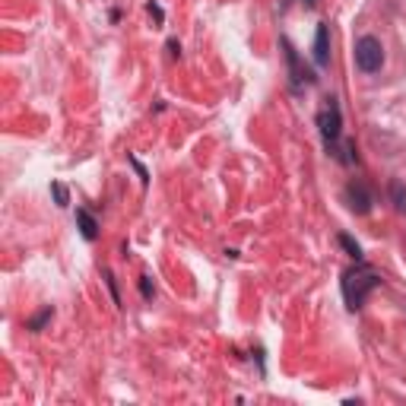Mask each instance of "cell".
Returning a JSON list of instances; mask_svg holds the SVG:
<instances>
[{
	"mask_svg": "<svg viewBox=\"0 0 406 406\" xmlns=\"http://www.w3.org/2000/svg\"><path fill=\"white\" fill-rule=\"evenodd\" d=\"M340 245L346 248V254H349V257H356V260H362V248L356 245V241L349 238V235H340Z\"/></svg>",
	"mask_w": 406,
	"mask_h": 406,
	"instance_id": "cell-8",
	"label": "cell"
},
{
	"mask_svg": "<svg viewBox=\"0 0 406 406\" xmlns=\"http://www.w3.org/2000/svg\"><path fill=\"white\" fill-rule=\"evenodd\" d=\"M51 194H54L57 207H67V203H70V197H67V187H64L61 181H54V185H51Z\"/></svg>",
	"mask_w": 406,
	"mask_h": 406,
	"instance_id": "cell-9",
	"label": "cell"
},
{
	"mask_svg": "<svg viewBox=\"0 0 406 406\" xmlns=\"http://www.w3.org/2000/svg\"><path fill=\"white\" fill-rule=\"evenodd\" d=\"M48 318H51V308H45V311L38 314V318H32V320H29V330H42V324H45Z\"/></svg>",
	"mask_w": 406,
	"mask_h": 406,
	"instance_id": "cell-10",
	"label": "cell"
},
{
	"mask_svg": "<svg viewBox=\"0 0 406 406\" xmlns=\"http://www.w3.org/2000/svg\"><path fill=\"white\" fill-rule=\"evenodd\" d=\"M346 203H349L352 213L365 216V213L371 209V194H369V187L359 185V181H352V185L346 187Z\"/></svg>",
	"mask_w": 406,
	"mask_h": 406,
	"instance_id": "cell-4",
	"label": "cell"
},
{
	"mask_svg": "<svg viewBox=\"0 0 406 406\" xmlns=\"http://www.w3.org/2000/svg\"><path fill=\"white\" fill-rule=\"evenodd\" d=\"M146 10H149V13H153V16H156V19H159V23H162V10H159V6H156V4H149V6H146Z\"/></svg>",
	"mask_w": 406,
	"mask_h": 406,
	"instance_id": "cell-12",
	"label": "cell"
},
{
	"mask_svg": "<svg viewBox=\"0 0 406 406\" xmlns=\"http://www.w3.org/2000/svg\"><path fill=\"white\" fill-rule=\"evenodd\" d=\"M390 203H394L397 213L406 216V185L403 181H394V185H390Z\"/></svg>",
	"mask_w": 406,
	"mask_h": 406,
	"instance_id": "cell-7",
	"label": "cell"
},
{
	"mask_svg": "<svg viewBox=\"0 0 406 406\" xmlns=\"http://www.w3.org/2000/svg\"><path fill=\"white\" fill-rule=\"evenodd\" d=\"M76 222H80V232L86 241H95L99 238V226H95V219L89 216V209H76Z\"/></svg>",
	"mask_w": 406,
	"mask_h": 406,
	"instance_id": "cell-6",
	"label": "cell"
},
{
	"mask_svg": "<svg viewBox=\"0 0 406 406\" xmlns=\"http://www.w3.org/2000/svg\"><path fill=\"white\" fill-rule=\"evenodd\" d=\"M381 279L369 270V267H356L343 277V296H346V305L349 308H362V302L378 289Z\"/></svg>",
	"mask_w": 406,
	"mask_h": 406,
	"instance_id": "cell-1",
	"label": "cell"
},
{
	"mask_svg": "<svg viewBox=\"0 0 406 406\" xmlns=\"http://www.w3.org/2000/svg\"><path fill=\"white\" fill-rule=\"evenodd\" d=\"M318 127H320V137L327 140V146H337V140H340V127H343V115H340L337 99L327 102V108L318 115Z\"/></svg>",
	"mask_w": 406,
	"mask_h": 406,
	"instance_id": "cell-3",
	"label": "cell"
},
{
	"mask_svg": "<svg viewBox=\"0 0 406 406\" xmlns=\"http://www.w3.org/2000/svg\"><path fill=\"white\" fill-rule=\"evenodd\" d=\"M140 289H143V296H146V298H149V296H153V286H149V279H146V277H143V279H140Z\"/></svg>",
	"mask_w": 406,
	"mask_h": 406,
	"instance_id": "cell-11",
	"label": "cell"
},
{
	"mask_svg": "<svg viewBox=\"0 0 406 406\" xmlns=\"http://www.w3.org/2000/svg\"><path fill=\"white\" fill-rule=\"evenodd\" d=\"M381 64H384V45L375 35H362L356 42V67L362 74H375V70H381Z\"/></svg>",
	"mask_w": 406,
	"mask_h": 406,
	"instance_id": "cell-2",
	"label": "cell"
},
{
	"mask_svg": "<svg viewBox=\"0 0 406 406\" xmlns=\"http://www.w3.org/2000/svg\"><path fill=\"white\" fill-rule=\"evenodd\" d=\"M314 64H318V67H327V64H330V29H327L324 23H320L318 32H314Z\"/></svg>",
	"mask_w": 406,
	"mask_h": 406,
	"instance_id": "cell-5",
	"label": "cell"
}]
</instances>
